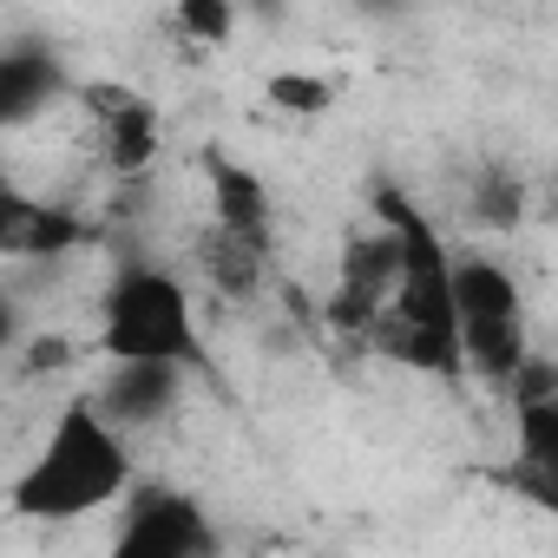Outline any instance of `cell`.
<instances>
[{
  "label": "cell",
  "instance_id": "6da1fadb",
  "mask_svg": "<svg viewBox=\"0 0 558 558\" xmlns=\"http://www.w3.org/2000/svg\"><path fill=\"white\" fill-rule=\"evenodd\" d=\"M368 204H375V217H388L395 236H401V290H395L388 323H381L368 342L388 349L401 368H421V375L460 381V375H466V355H460V316H453V269H460V250L440 236V223H434L408 191L375 184Z\"/></svg>",
  "mask_w": 558,
  "mask_h": 558
},
{
  "label": "cell",
  "instance_id": "7a4b0ae2",
  "mask_svg": "<svg viewBox=\"0 0 558 558\" xmlns=\"http://www.w3.org/2000/svg\"><path fill=\"white\" fill-rule=\"evenodd\" d=\"M125 493H132V447L99 414V401L80 395L60 408L47 447L27 460V473H14L8 506L21 519H40V525H73V519L119 506Z\"/></svg>",
  "mask_w": 558,
  "mask_h": 558
},
{
  "label": "cell",
  "instance_id": "3957f363",
  "mask_svg": "<svg viewBox=\"0 0 558 558\" xmlns=\"http://www.w3.org/2000/svg\"><path fill=\"white\" fill-rule=\"evenodd\" d=\"M99 355L112 368H178L210 375V349L197 336V303L158 263H132L112 276L99 303Z\"/></svg>",
  "mask_w": 558,
  "mask_h": 558
},
{
  "label": "cell",
  "instance_id": "277c9868",
  "mask_svg": "<svg viewBox=\"0 0 558 558\" xmlns=\"http://www.w3.org/2000/svg\"><path fill=\"white\" fill-rule=\"evenodd\" d=\"M453 316H460V355L466 375H480L486 388H512L532 342H525V296L512 283V269L499 256L460 250L453 269Z\"/></svg>",
  "mask_w": 558,
  "mask_h": 558
},
{
  "label": "cell",
  "instance_id": "5b68a950",
  "mask_svg": "<svg viewBox=\"0 0 558 558\" xmlns=\"http://www.w3.org/2000/svg\"><path fill=\"white\" fill-rule=\"evenodd\" d=\"M401 290V236L388 217H368L342 236V263H336V290H329V323L342 336H375L395 310Z\"/></svg>",
  "mask_w": 558,
  "mask_h": 558
},
{
  "label": "cell",
  "instance_id": "8992f818",
  "mask_svg": "<svg viewBox=\"0 0 558 558\" xmlns=\"http://www.w3.org/2000/svg\"><path fill=\"white\" fill-rule=\"evenodd\" d=\"M210 551H217L210 519L178 486H138L106 545V558H210Z\"/></svg>",
  "mask_w": 558,
  "mask_h": 558
},
{
  "label": "cell",
  "instance_id": "52a82bcc",
  "mask_svg": "<svg viewBox=\"0 0 558 558\" xmlns=\"http://www.w3.org/2000/svg\"><path fill=\"white\" fill-rule=\"evenodd\" d=\"M499 486H512L525 506L558 519V395L512 408V460L493 466Z\"/></svg>",
  "mask_w": 558,
  "mask_h": 558
},
{
  "label": "cell",
  "instance_id": "ba28073f",
  "mask_svg": "<svg viewBox=\"0 0 558 558\" xmlns=\"http://www.w3.org/2000/svg\"><path fill=\"white\" fill-rule=\"evenodd\" d=\"M86 112L99 125V151L119 178H138L158 158V112L132 86H86Z\"/></svg>",
  "mask_w": 558,
  "mask_h": 558
},
{
  "label": "cell",
  "instance_id": "9c48e42d",
  "mask_svg": "<svg viewBox=\"0 0 558 558\" xmlns=\"http://www.w3.org/2000/svg\"><path fill=\"white\" fill-rule=\"evenodd\" d=\"M210 230H223V236L269 256V191L236 158H210Z\"/></svg>",
  "mask_w": 558,
  "mask_h": 558
},
{
  "label": "cell",
  "instance_id": "30bf717a",
  "mask_svg": "<svg viewBox=\"0 0 558 558\" xmlns=\"http://www.w3.org/2000/svg\"><path fill=\"white\" fill-rule=\"evenodd\" d=\"M93 401H99V414H106L119 434H125V427H151V421L171 414V401H178V368H112Z\"/></svg>",
  "mask_w": 558,
  "mask_h": 558
},
{
  "label": "cell",
  "instance_id": "8fae6325",
  "mask_svg": "<svg viewBox=\"0 0 558 558\" xmlns=\"http://www.w3.org/2000/svg\"><path fill=\"white\" fill-rule=\"evenodd\" d=\"M66 80H60V60H47V53H0V119L8 125H21V119H34L40 106H53V93H60Z\"/></svg>",
  "mask_w": 558,
  "mask_h": 558
},
{
  "label": "cell",
  "instance_id": "7c38bea8",
  "mask_svg": "<svg viewBox=\"0 0 558 558\" xmlns=\"http://www.w3.org/2000/svg\"><path fill=\"white\" fill-rule=\"evenodd\" d=\"M80 236V223L53 204H27L21 191H8V223H0V243L14 256H60Z\"/></svg>",
  "mask_w": 558,
  "mask_h": 558
},
{
  "label": "cell",
  "instance_id": "4fadbf2b",
  "mask_svg": "<svg viewBox=\"0 0 558 558\" xmlns=\"http://www.w3.org/2000/svg\"><path fill=\"white\" fill-rule=\"evenodd\" d=\"M263 250H250V243H236V236H223V230H210L204 236V276H210V290H223V296H256L263 290Z\"/></svg>",
  "mask_w": 558,
  "mask_h": 558
},
{
  "label": "cell",
  "instance_id": "5bb4252c",
  "mask_svg": "<svg viewBox=\"0 0 558 558\" xmlns=\"http://www.w3.org/2000/svg\"><path fill=\"white\" fill-rule=\"evenodd\" d=\"M519 210H525V184L512 178V171H480L473 178V217L486 223V230H506V223H519Z\"/></svg>",
  "mask_w": 558,
  "mask_h": 558
},
{
  "label": "cell",
  "instance_id": "9a60e30c",
  "mask_svg": "<svg viewBox=\"0 0 558 558\" xmlns=\"http://www.w3.org/2000/svg\"><path fill=\"white\" fill-rule=\"evenodd\" d=\"M263 93H269V106H283V112H296V119H316V112L336 106V86L316 80V73H269Z\"/></svg>",
  "mask_w": 558,
  "mask_h": 558
},
{
  "label": "cell",
  "instance_id": "2e32d148",
  "mask_svg": "<svg viewBox=\"0 0 558 558\" xmlns=\"http://www.w3.org/2000/svg\"><path fill=\"white\" fill-rule=\"evenodd\" d=\"M178 27H184L191 40H204V47H217V40H230V27H236V14L223 8V0H184V8H178Z\"/></svg>",
  "mask_w": 558,
  "mask_h": 558
}]
</instances>
